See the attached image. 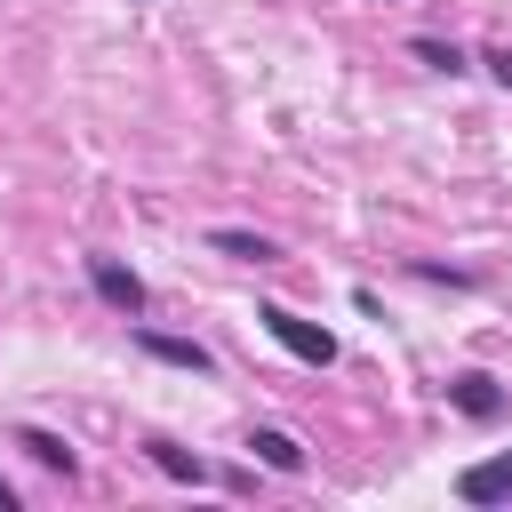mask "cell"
I'll use <instances>...</instances> for the list:
<instances>
[{
  "mask_svg": "<svg viewBox=\"0 0 512 512\" xmlns=\"http://www.w3.org/2000/svg\"><path fill=\"white\" fill-rule=\"evenodd\" d=\"M88 288H96L120 320H136V312H144V280H136L120 256H88Z\"/></svg>",
  "mask_w": 512,
  "mask_h": 512,
  "instance_id": "cell-2",
  "label": "cell"
},
{
  "mask_svg": "<svg viewBox=\"0 0 512 512\" xmlns=\"http://www.w3.org/2000/svg\"><path fill=\"white\" fill-rule=\"evenodd\" d=\"M448 400H456L464 416H496V408H504V392H496V376H480V368H464V376L448 384Z\"/></svg>",
  "mask_w": 512,
  "mask_h": 512,
  "instance_id": "cell-6",
  "label": "cell"
},
{
  "mask_svg": "<svg viewBox=\"0 0 512 512\" xmlns=\"http://www.w3.org/2000/svg\"><path fill=\"white\" fill-rule=\"evenodd\" d=\"M144 456H152V464H160V472H168V480H192V488H200V480H208V464H200V456H184V448H168V440H152V448H144Z\"/></svg>",
  "mask_w": 512,
  "mask_h": 512,
  "instance_id": "cell-9",
  "label": "cell"
},
{
  "mask_svg": "<svg viewBox=\"0 0 512 512\" xmlns=\"http://www.w3.org/2000/svg\"><path fill=\"white\" fill-rule=\"evenodd\" d=\"M136 344H144L152 360H168V368H192V376H208V368H216V352H208V344H192V336H160V328H136Z\"/></svg>",
  "mask_w": 512,
  "mask_h": 512,
  "instance_id": "cell-4",
  "label": "cell"
},
{
  "mask_svg": "<svg viewBox=\"0 0 512 512\" xmlns=\"http://www.w3.org/2000/svg\"><path fill=\"white\" fill-rule=\"evenodd\" d=\"M488 72H496V80L512 88V48H496V56H488Z\"/></svg>",
  "mask_w": 512,
  "mask_h": 512,
  "instance_id": "cell-11",
  "label": "cell"
},
{
  "mask_svg": "<svg viewBox=\"0 0 512 512\" xmlns=\"http://www.w3.org/2000/svg\"><path fill=\"white\" fill-rule=\"evenodd\" d=\"M456 496H464V504H504V496H512V448L488 456V464H464V472H456Z\"/></svg>",
  "mask_w": 512,
  "mask_h": 512,
  "instance_id": "cell-3",
  "label": "cell"
},
{
  "mask_svg": "<svg viewBox=\"0 0 512 512\" xmlns=\"http://www.w3.org/2000/svg\"><path fill=\"white\" fill-rule=\"evenodd\" d=\"M208 248H216V256H232V264H272V256H280L264 232H232V224H224V232H208Z\"/></svg>",
  "mask_w": 512,
  "mask_h": 512,
  "instance_id": "cell-7",
  "label": "cell"
},
{
  "mask_svg": "<svg viewBox=\"0 0 512 512\" xmlns=\"http://www.w3.org/2000/svg\"><path fill=\"white\" fill-rule=\"evenodd\" d=\"M16 448H32V464H40V472H72V448H64L56 432H40V424H24V432H16Z\"/></svg>",
  "mask_w": 512,
  "mask_h": 512,
  "instance_id": "cell-8",
  "label": "cell"
},
{
  "mask_svg": "<svg viewBox=\"0 0 512 512\" xmlns=\"http://www.w3.org/2000/svg\"><path fill=\"white\" fill-rule=\"evenodd\" d=\"M0 512H16V488H8V480H0Z\"/></svg>",
  "mask_w": 512,
  "mask_h": 512,
  "instance_id": "cell-12",
  "label": "cell"
},
{
  "mask_svg": "<svg viewBox=\"0 0 512 512\" xmlns=\"http://www.w3.org/2000/svg\"><path fill=\"white\" fill-rule=\"evenodd\" d=\"M416 56H424V64H432V72H464V56H456V48H448V40H416Z\"/></svg>",
  "mask_w": 512,
  "mask_h": 512,
  "instance_id": "cell-10",
  "label": "cell"
},
{
  "mask_svg": "<svg viewBox=\"0 0 512 512\" xmlns=\"http://www.w3.org/2000/svg\"><path fill=\"white\" fill-rule=\"evenodd\" d=\"M256 320H264V336H272V344H288L296 360H312V368H328V360H336V336H328V328H312V320H296L288 304H256Z\"/></svg>",
  "mask_w": 512,
  "mask_h": 512,
  "instance_id": "cell-1",
  "label": "cell"
},
{
  "mask_svg": "<svg viewBox=\"0 0 512 512\" xmlns=\"http://www.w3.org/2000/svg\"><path fill=\"white\" fill-rule=\"evenodd\" d=\"M248 456H256V464H272V472H304V448H296L280 424H256V432H248Z\"/></svg>",
  "mask_w": 512,
  "mask_h": 512,
  "instance_id": "cell-5",
  "label": "cell"
}]
</instances>
